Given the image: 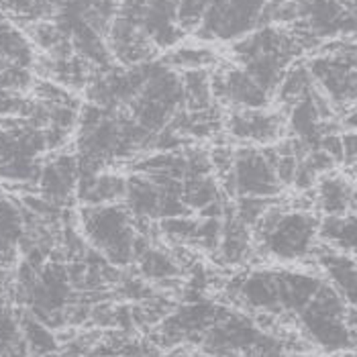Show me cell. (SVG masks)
Returning a JSON list of instances; mask_svg holds the SVG:
<instances>
[{
    "label": "cell",
    "mask_w": 357,
    "mask_h": 357,
    "mask_svg": "<svg viewBox=\"0 0 357 357\" xmlns=\"http://www.w3.org/2000/svg\"><path fill=\"white\" fill-rule=\"evenodd\" d=\"M351 213L357 217V186L356 190H354V206H351Z\"/></svg>",
    "instance_id": "cell-12"
},
{
    "label": "cell",
    "mask_w": 357,
    "mask_h": 357,
    "mask_svg": "<svg viewBox=\"0 0 357 357\" xmlns=\"http://www.w3.org/2000/svg\"><path fill=\"white\" fill-rule=\"evenodd\" d=\"M21 331H23V337L27 341L29 354L33 356H47V354H54L57 349V341H55L54 333L50 331L47 325H43L39 319H35L29 310H25L21 317Z\"/></svg>",
    "instance_id": "cell-10"
},
{
    "label": "cell",
    "mask_w": 357,
    "mask_h": 357,
    "mask_svg": "<svg viewBox=\"0 0 357 357\" xmlns=\"http://www.w3.org/2000/svg\"><path fill=\"white\" fill-rule=\"evenodd\" d=\"M296 319L304 337L327 354L347 351L356 343V331L349 325V308L331 282L321 286Z\"/></svg>",
    "instance_id": "cell-4"
},
{
    "label": "cell",
    "mask_w": 357,
    "mask_h": 357,
    "mask_svg": "<svg viewBox=\"0 0 357 357\" xmlns=\"http://www.w3.org/2000/svg\"><path fill=\"white\" fill-rule=\"evenodd\" d=\"M319 237L329 248L354 255L357 259V217L354 213L341 217H325L319 227Z\"/></svg>",
    "instance_id": "cell-9"
},
{
    "label": "cell",
    "mask_w": 357,
    "mask_h": 357,
    "mask_svg": "<svg viewBox=\"0 0 357 357\" xmlns=\"http://www.w3.org/2000/svg\"><path fill=\"white\" fill-rule=\"evenodd\" d=\"M208 8V0H178V23L184 33H196Z\"/></svg>",
    "instance_id": "cell-11"
},
{
    "label": "cell",
    "mask_w": 357,
    "mask_h": 357,
    "mask_svg": "<svg viewBox=\"0 0 357 357\" xmlns=\"http://www.w3.org/2000/svg\"><path fill=\"white\" fill-rule=\"evenodd\" d=\"M321 220L304 208L268 206L251 227L257 249L278 261H301L317 251Z\"/></svg>",
    "instance_id": "cell-1"
},
{
    "label": "cell",
    "mask_w": 357,
    "mask_h": 357,
    "mask_svg": "<svg viewBox=\"0 0 357 357\" xmlns=\"http://www.w3.org/2000/svg\"><path fill=\"white\" fill-rule=\"evenodd\" d=\"M354 190L356 186L339 176V174H325L319 178L317 182V208L325 215V217H341L351 213L354 206Z\"/></svg>",
    "instance_id": "cell-8"
},
{
    "label": "cell",
    "mask_w": 357,
    "mask_h": 357,
    "mask_svg": "<svg viewBox=\"0 0 357 357\" xmlns=\"http://www.w3.org/2000/svg\"><path fill=\"white\" fill-rule=\"evenodd\" d=\"M312 80L331 107L357 105V43H341L325 47L306 61Z\"/></svg>",
    "instance_id": "cell-5"
},
{
    "label": "cell",
    "mask_w": 357,
    "mask_h": 357,
    "mask_svg": "<svg viewBox=\"0 0 357 357\" xmlns=\"http://www.w3.org/2000/svg\"><path fill=\"white\" fill-rule=\"evenodd\" d=\"M80 182V164L76 153H59L43 164L37 188L41 198L57 208L66 206L78 190Z\"/></svg>",
    "instance_id": "cell-7"
},
{
    "label": "cell",
    "mask_w": 357,
    "mask_h": 357,
    "mask_svg": "<svg viewBox=\"0 0 357 357\" xmlns=\"http://www.w3.org/2000/svg\"><path fill=\"white\" fill-rule=\"evenodd\" d=\"M229 137L245 145H274L288 133L286 116L272 109L231 110L222 121Z\"/></svg>",
    "instance_id": "cell-6"
},
{
    "label": "cell",
    "mask_w": 357,
    "mask_h": 357,
    "mask_svg": "<svg viewBox=\"0 0 357 357\" xmlns=\"http://www.w3.org/2000/svg\"><path fill=\"white\" fill-rule=\"evenodd\" d=\"M290 0H208L196 37L204 43H237L253 31L282 21Z\"/></svg>",
    "instance_id": "cell-2"
},
{
    "label": "cell",
    "mask_w": 357,
    "mask_h": 357,
    "mask_svg": "<svg viewBox=\"0 0 357 357\" xmlns=\"http://www.w3.org/2000/svg\"><path fill=\"white\" fill-rule=\"evenodd\" d=\"M80 225L86 241L110 266H129L135 261L141 243L139 222L123 202L82 206Z\"/></svg>",
    "instance_id": "cell-3"
}]
</instances>
